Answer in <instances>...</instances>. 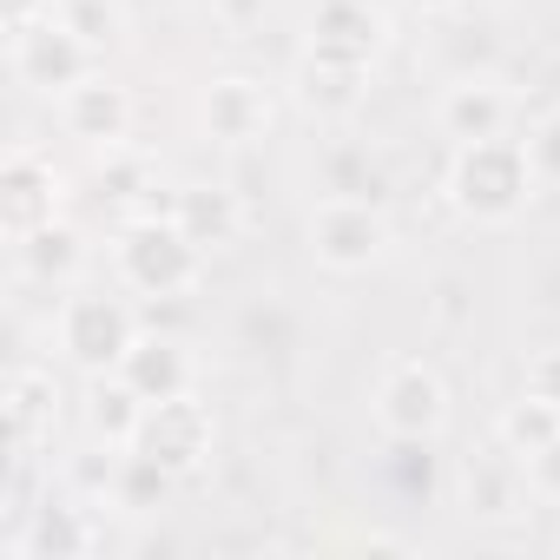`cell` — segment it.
<instances>
[{
  "label": "cell",
  "instance_id": "8",
  "mask_svg": "<svg viewBox=\"0 0 560 560\" xmlns=\"http://www.w3.org/2000/svg\"><path fill=\"white\" fill-rule=\"evenodd\" d=\"M514 119V93L494 80V73H455L435 100V132L448 145H468V139H501Z\"/></svg>",
  "mask_w": 560,
  "mask_h": 560
},
{
  "label": "cell",
  "instance_id": "3",
  "mask_svg": "<svg viewBox=\"0 0 560 560\" xmlns=\"http://www.w3.org/2000/svg\"><path fill=\"white\" fill-rule=\"evenodd\" d=\"M139 337H145V330H139L132 304H126V298H106V291H73V298H60V311H54V343H60V357H67L73 370H86V376H113Z\"/></svg>",
  "mask_w": 560,
  "mask_h": 560
},
{
  "label": "cell",
  "instance_id": "25",
  "mask_svg": "<svg viewBox=\"0 0 560 560\" xmlns=\"http://www.w3.org/2000/svg\"><path fill=\"white\" fill-rule=\"evenodd\" d=\"M521 145H527V165H534V178L560 191V106H540Z\"/></svg>",
  "mask_w": 560,
  "mask_h": 560
},
{
  "label": "cell",
  "instance_id": "1",
  "mask_svg": "<svg viewBox=\"0 0 560 560\" xmlns=\"http://www.w3.org/2000/svg\"><path fill=\"white\" fill-rule=\"evenodd\" d=\"M442 191H448V205H455L468 224H514V218L534 205L540 178H534V165H527V145L501 132V139H468V145H455V152H448V172H442Z\"/></svg>",
  "mask_w": 560,
  "mask_h": 560
},
{
  "label": "cell",
  "instance_id": "15",
  "mask_svg": "<svg viewBox=\"0 0 560 560\" xmlns=\"http://www.w3.org/2000/svg\"><path fill=\"white\" fill-rule=\"evenodd\" d=\"M370 100V60H337V54H304L298 67V106L317 119H350Z\"/></svg>",
  "mask_w": 560,
  "mask_h": 560
},
{
  "label": "cell",
  "instance_id": "29",
  "mask_svg": "<svg viewBox=\"0 0 560 560\" xmlns=\"http://www.w3.org/2000/svg\"><path fill=\"white\" fill-rule=\"evenodd\" d=\"M218 8V21L231 27V34H244V27H257L264 14H270V0H211Z\"/></svg>",
  "mask_w": 560,
  "mask_h": 560
},
{
  "label": "cell",
  "instance_id": "23",
  "mask_svg": "<svg viewBox=\"0 0 560 560\" xmlns=\"http://www.w3.org/2000/svg\"><path fill=\"white\" fill-rule=\"evenodd\" d=\"M172 488H178V475H165L152 455L126 448L119 481H113V508H119V514H152V508H165V494H172Z\"/></svg>",
  "mask_w": 560,
  "mask_h": 560
},
{
  "label": "cell",
  "instance_id": "6",
  "mask_svg": "<svg viewBox=\"0 0 560 560\" xmlns=\"http://www.w3.org/2000/svg\"><path fill=\"white\" fill-rule=\"evenodd\" d=\"M370 416H376L383 442H435V435L448 429V383H442L429 363L402 357V363H389V370L376 376Z\"/></svg>",
  "mask_w": 560,
  "mask_h": 560
},
{
  "label": "cell",
  "instance_id": "18",
  "mask_svg": "<svg viewBox=\"0 0 560 560\" xmlns=\"http://www.w3.org/2000/svg\"><path fill=\"white\" fill-rule=\"evenodd\" d=\"M119 376H126L145 402H165V396H185V389H191V357H185V343H172V337H139V343L126 350Z\"/></svg>",
  "mask_w": 560,
  "mask_h": 560
},
{
  "label": "cell",
  "instance_id": "26",
  "mask_svg": "<svg viewBox=\"0 0 560 560\" xmlns=\"http://www.w3.org/2000/svg\"><path fill=\"white\" fill-rule=\"evenodd\" d=\"M145 159H132L126 145H113V152H100V185H106V198H132V191H145Z\"/></svg>",
  "mask_w": 560,
  "mask_h": 560
},
{
  "label": "cell",
  "instance_id": "21",
  "mask_svg": "<svg viewBox=\"0 0 560 560\" xmlns=\"http://www.w3.org/2000/svg\"><path fill=\"white\" fill-rule=\"evenodd\" d=\"M553 435H560V409H553V402H540V396H527V389H521V402H508V409H501V422H494V442H501L508 455H521V462H527V455H540Z\"/></svg>",
  "mask_w": 560,
  "mask_h": 560
},
{
  "label": "cell",
  "instance_id": "32",
  "mask_svg": "<svg viewBox=\"0 0 560 560\" xmlns=\"http://www.w3.org/2000/svg\"><path fill=\"white\" fill-rule=\"evenodd\" d=\"M402 8H409V14H422V21H448L462 0H402Z\"/></svg>",
  "mask_w": 560,
  "mask_h": 560
},
{
  "label": "cell",
  "instance_id": "19",
  "mask_svg": "<svg viewBox=\"0 0 560 560\" xmlns=\"http://www.w3.org/2000/svg\"><path fill=\"white\" fill-rule=\"evenodd\" d=\"M14 257H21V270L34 277V284H73L80 264H86V237L67 218H54V224L14 237Z\"/></svg>",
  "mask_w": 560,
  "mask_h": 560
},
{
  "label": "cell",
  "instance_id": "22",
  "mask_svg": "<svg viewBox=\"0 0 560 560\" xmlns=\"http://www.w3.org/2000/svg\"><path fill=\"white\" fill-rule=\"evenodd\" d=\"M54 14L106 60L126 34H132V14H126V0H54Z\"/></svg>",
  "mask_w": 560,
  "mask_h": 560
},
{
  "label": "cell",
  "instance_id": "13",
  "mask_svg": "<svg viewBox=\"0 0 560 560\" xmlns=\"http://www.w3.org/2000/svg\"><path fill=\"white\" fill-rule=\"evenodd\" d=\"M389 40V14L376 0H317L311 14V54H337V60H370Z\"/></svg>",
  "mask_w": 560,
  "mask_h": 560
},
{
  "label": "cell",
  "instance_id": "17",
  "mask_svg": "<svg viewBox=\"0 0 560 560\" xmlns=\"http://www.w3.org/2000/svg\"><path fill=\"white\" fill-rule=\"evenodd\" d=\"M172 218H178L185 237L205 244V250H224V244H237V231H244V205H237L231 185H185V191L172 198Z\"/></svg>",
  "mask_w": 560,
  "mask_h": 560
},
{
  "label": "cell",
  "instance_id": "7",
  "mask_svg": "<svg viewBox=\"0 0 560 560\" xmlns=\"http://www.w3.org/2000/svg\"><path fill=\"white\" fill-rule=\"evenodd\" d=\"M132 448L139 455H152L165 475H178V481H191L205 462H211V448H218V422H211V409L185 389V396H165V402H145V416H139V435H132Z\"/></svg>",
  "mask_w": 560,
  "mask_h": 560
},
{
  "label": "cell",
  "instance_id": "12",
  "mask_svg": "<svg viewBox=\"0 0 560 560\" xmlns=\"http://www.w3.org/2000/svg\"><path fill=\"white\" fill-rule=\"evenodd\" d=\"M93 501L86 494H67V501H40L27 514L21 534H8V560H80L100 547V527L86 514Z\"/></svg>",
  "mask_w": 560,
  "mask_h": 560
},
{
  "label": "cell",
  "instance_id": "27",
  "mask_svg": "<svg viewBox=\"0 0 560 560\" xmlns=\"http://www.w3.org/2000/svg\"><path fill=\"white\" fill-rule=\"evenodd\" d=\"M527 488H534V501H553L560 508V435L540 455H527Z\"/></svg>",
  "mask_w": 560,
  "mask_h": 560
},
{
  "label": "cell",
  "instance_id": "24",
  "mask_svg": "<svg viewBox=\"0 0 560 560\" xmlns=\"http://www.w3.org/2000/svg\"><path fill=\"white\" fill-rule=\"evenodd\" d=\"M324 178H330V191H350V198H376L383 191V165L370 152H357V145H337L324 159Z\"/></svg>",
  "mask_w": 560,
  "mask_h": 560
},
{
  "label": "cell",
  "instance_id": "16",
  "mask_svg": "<svg viewBox=\"0 0 560 560\" xmlns=\"http://www.w3.org/2000/svg\"><path fill=\"white\" fill-rule=\"evenodd\" d=\"M54 429H60V383H54V370L21 363V370L8 376V435H14V462H27L40 442H54Z\"/></svg>",
  "mask_w": 560,
  "mask_h": 560
},
{
  "label": "cell",
  "instance_id": "9",
  "mask_svg": "<svg viewBox=\"0 0 560 560\" xmlns=\"http://www.w3.org/2000/svg\"><path fill=\"white\" fill-rule=\"evenodd\" d=\"M0 218H8V237H27V231L60 218L54 159H40L34 145H8V165H0Z\"/></svg>",
  "mask_w": 560,
  "mask_h": 560
},
{
  "label": "cell",
  "instance_id": "11",
  "mask_svg": "<svg viewBox=\"0 0 560 560\" xmlns=\"http://www.w3.org/2000/svg\"><path fill=\"white\" fill-rule=\"evenodd\" d=\"M54 106H60V132L80 139V145H93V152L126 145V132H132V93L113 86L106 73H86V80L67 86Z\"/></svg>",
  "mask_w": 560,
  "mask_h": 560
},
{
  "label": "cell",
  "instance_id": "28",
  "mask_svg": "<svg viewBox=\"0 0 560 560\" xmlns=\"http://www.w3.org/2000/svg\"><path fill=\"white\" fill-rule=\"evenodd\" d=\"M527 396H540V402L560 409V343L540 350V357H527Z\"/></svg>",
  "mask_w": 560,
  "mask_h": 560
},
{
  "label": "cell",
  "instance_id": "30",
  "mask_svg": "<svg viewBox=\"0 0 560 560\" xmlns=\"http://www.w3.org/2000/svg\"><path fill=\"white\" fill-rule=\"evenodd\" d=\"M40 14H54V0H8V27H21V21H40Z\"/></svg>",
  "mask_w": 560,
  "mask_h": 560
},
{
  "label": "cell",
  "instance_id": "5",
  "mask_svg": "<svg viewBox=\"0 0 560 560\" xmlns=\"http://www.w3.org/2000/svg\"><path fill=\"white\" fill-rule=\"evenodd\" d=\"M8 67H14V80H21V86H34V93L60 100L67 86H80L86 73H100V54H93V47H86L60 14H40V21L8 27Z\"/></svg>",
  "mask_w": 560,
  "mask_h": 560
},
{
  "label": "cell",
  "instance_id": "14",
  "mask_svg": "<svg viewBox=\"0 0 560 560\" xmlns=\"http://www.w3.org/2000/svg\"><path fill=\"white\" fill-rule=\"evenodd\" d=\"M527 494H534V488H527V462L508 455L501 442L462 468V508H468L475 521H514V514L527 508Z\"/></svg>",
  "mask_w": 560,
  "mask_h": 560
},
{
  "label": "cell",
  "instance_id": "20",
  "mask_svg": "<svg viewBox=\"0 0 560 560\" xmlns=\"http://www.w3.org/2000/svg\"><path fill=\"white\" fill-rule=\"evenodd\" d=\"M139 416H145V396H139L119 370H113V376H93V396H86V429H93L106 448H132Z\"/></svg>",
  "mask_w": 560,
  "mask_h": 560
},
{
  "label": "cell",
  "instance_id": "2",
  "mask_svg": "<svg viewBox=\"0 0 560 560\" xmlns=\"http://www.w3.org/2000/svg\"><path fill=\"white\" fill-rule=\"evenodd\" d=\"M205 244L185 237V224L165 211V218H132L119 237H113V270L132 298H152V304H172V298H191L205 284Z\"/></svg>",
  "mask_w": 560,
  "mask_h": 560
},
{
  "label": "cell",
  "instance_id": "10",
  "mask_svg": "<svg viewBox=\"0 0 560 560\" xmlns=\"http://www.w3.org/2000/svg\"><path fill=\"white\" fill-rule=\"evenodd\" d=\"M270 86L264 80H250V73H218L205 93H198V126H205V139H218V145H250V139H264L270 132Z\"/></svg>",
  "mask_w": 560,
  "mask_h": 560
},
{
  "label": "cell",
  "instance_id": "4",
  "mask_svg": "<svg viewBox=\"0 0 560 560\" xmlns=\"http://www.w3.org/2000/svg\"><path fill=\"white\" fill-rule=\"evenodd\" d=\"M304 237H311V257H317L324 270L357 277V270L383 264V250H389V218H383L376 198L324 191L317 211H311V224H304Z\"/></svg>",
  "mask_w": 560,
  "mask_h": 560
},
{
  "label": "cell",
  "instance_id": "31",
  "mask_svg": "<svg viewBox=\"0 0 560 560\" xmlns=\"http://www.w3.org/2000/svg\"><path fill=\"white\" fill-rule=\"evenodd\" d=\"M534 93H540V106H560V54L540 67V86H534Z\"/></svg>",
  "mask_w": 560,
  "mask_h": 560
}]
</instances>
